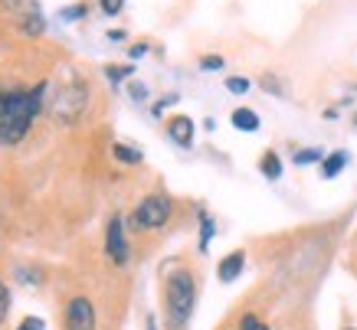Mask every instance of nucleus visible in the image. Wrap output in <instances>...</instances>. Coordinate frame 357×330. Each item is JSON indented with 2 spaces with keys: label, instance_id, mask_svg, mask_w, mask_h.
<instances>
[{
  "label": "nucleus",
  "instance_id": "1",
  "mask_svg": "<svg viewBox=\"0 0 357 330\" xmlns=\"http://www.w3.org/2000/svg\"><path fill=\"white\" fill-rule=\"evenodd\" d=\"M50 82L40 79L36 86H0V148H17L26 134H30L36 115L43 111Z\"/></svg>",
  "mask_w": 357,
  "mask_h": 330
},
{
  "label": "nucleus",
  "instance_id": "2",
  "mask_svg": "<svg viewBox=\"0 0 357 330\" xmlns=\"http://www.w3.org/2000/svg\"><path fill=\"white\" fill-rule=\"evenodd\" d=\"M200 298V278L190 265H174L161 278V311L167 330H187Z\"/></svg>",
  "mask_w": 357,
  "mask_h": 330
},
{
  "label": "nucleus",
  "instance_id": "3",
  "mask_svg": "<svg viewBox=\"0 0 357 330\" xmlns=\"http://www.w3.org/2000/svg\"><path fill=\"white\" fill-rule=\"evenodd\" d=\"M171 216H174V196L158 190L141 196V203L125 219V226H128V233H154V229H164L171 223Z\"/></svg>",
  "mask_w": 357,
  "mask_h": 330
},
{
  "label": "nucleus",
  "instance_id": "4",
  "mask_svg": "<svg viewBox=\"0 0 357 330\" xmlns=\"http://www.w3.org/2000/svg\"><path fill=\"white\" fill-rule=\"evenodd\" d=\"M86 105H89L86 79H69L63 86H56V95L50 98V111L63 125H76L79 118H82V111H86Z\"/></svg>",
  "mask_w": 357,
  "mask_h": 330
},
{
  "label": "nucleus",
  "instance_id": "5",
  "mask_svg": "<svg viewBox=\"0 0 357 330\" xmlns=\"http://www.w3.org/2000/svg\"><path fill=\"white\" fill-rule=\"evenodd\" d=\"M105 258H109L115 268H125L131 258V245H128V226H125V216L115 213L105 223Z\"/></svg>",
  "mask_w": 357,
  "mask_h": 330
},
{
  "label": "nucleus",
  "instance_id": "6",
  "mask_svg": "<svg viewBox=\"0 0 357 330\" xmlns=\"http://www.w3.org/2000/svg\"><path fill=\"white\" fill-rule=\"evenodd\" d=\"M63 330H98V314L89 294H76L63 311Z\"/></svg>",
  "mask_w": 357,
  "mask_h": 330
},
{
  "label": "nucleus",
  "instance_id": "7",
  "mask_svg": "<svg viewBox=\"0 0 357 330\" xmlns=\"http://www.w3.org/2000/svg\"><path fill=\"white\" fill-rule=\"evenodd\" d=\"M167 138L177 144L181 150H190L194 148V138H197V125H194V118H187V115H174L167 118Z\"/></svg>",
  "mask_w": 357,
  "mask_h": 330
},
{
  "label": "nucleus",
  "instance_id": "8",
  "mask_svg": "<svg viewBox=\"0 0 357 330\" xmlns=\"http://www.w3.org/2000/svg\"><path fill=\"white\" fill-rule=\"evenodd\" d=\"M243 272H246V252H243V249H233L229 256L220 258V265H217L220 285H233V281H239Z\"/></svg>",
  "mask_w": 357,
  "mask_h": 330
},
{
  "label": "nucleus",
  "instance_id": "9",
  "mask_svg": "<svg viewBox=\"0 0 357 330\" xmlns=\"http://www.w3.org/2000/svg\"><path fill=\"white\" fill-rule=\"evenodd\" d=\"M36 10H40L36 0H0V13L10 23H20L23 17H30V13H36Z\"/></svg>",
  "mask_w": 357,
  "mask_h": 330
},
{
  "label": "nucleus",
  "instance_id": "10",
  "mask_svg": "<svg viewBox=\"0 0 357 330\" xmlns=\"http://www.w3.org/2000/svg\"><path fill=\"white\" fill-rule=\"evenodd\" d=\"M197 223H200L197 249H200V256H206V252H210V242H213V235H217V219L206 213V210H197Z\"/></svg>",
  "mask_w": 357,
  "mask_h": 330
},
{
  "label": "nucleus",
  "instance_id": "11",
  "mask_svg": "<svg viewBox=\"0 0 357 330\" xmlns=\"http://www.w3.org/2000/svg\"><path fill=\"white\" fill-rule=\"evenodd\" d=\"M347 164H351V154H347V150H331V154H325V160H321L318 167H321V177H325V180H335Z\"/></svg>",
  "mask_w": 357,
  "mask_h": 330
},
{
  "label": "nucleus",
  "instance_id": "12",
  "mask_svg": "<svg viewBox=\"0 0 357 330\" xmlns=\"http://www.w3.org/2000/svg\"><path fill=\"white\" fill-rule=\"evenodd\" d=\"M229 121H233V128L243 131V134H252V131H259V115H256L252 108H233Z\"/></svg>",
  "mask_w": 357,
  "mask_h": 330
},
{
  "label": "nucleus",
  "instance_id": "13",
  "mask_svg": "<svg viewBox=\"0 0 357 330\" xmlns=\"http://www.w3.org/2000/svg\"><path fill=\"white\" fill-rule=\"evenodd\" d=\"M112 157L119 160V164H125V167H138L141 160H144V154H141V148H135V144L115 141V144H112Z\"/></svg>",
  "mask_w": 357,
  "mask_h": 330
},
{
  "label": "nucleus",
  "instance_id": "14",
  "mask_svg": "<svg viewBox=\"0 0 357 330\" xmlns=\"http://www.w3.org/2000/svg\"><path fill=\"white\" fill-rule=\"evenodd\" d=\"M13 26H17V33L30 36V40H36V36H43V33H46V20H43V13H40V10L30 13V17H23V20L13 23Z\"/></svg>",
  "mask_w": 357,
  "mask_h": 330
},
{
  "label": "nucleus",
  "instance_id": "15",
  "mask_svg": "<svg viewBox=\"0 0 357 330\" xmlns=\"http://www.w3.org/2000/svg\"><path fill=\"white\" fill-rule=\"evenodd\" d=\"M282 171H285V167H282V157L275 150H266L259 157V173L266 180H282Z\"/></svg>",
  "mask_w": 357,
  "mask_h": 330
},
{
  "label": "nucleus",
  "instance_id": "16",
  "mask_svg": "<svg viewBox=\"0 0 357 330\" xmlns=\"http://www.w3.org/2000/svg\"><path fill=\"white\" fill-rule=\"evenodd\" d=\"M292 160H295V167L321 164V160H325V150H321V148H302V150H295V154H292Z\"/></svg>",
  "mask_w": 357,
  "mask_h": 330
},
{
  "label": "nucleus",
  "instance_id": "17",
  "mask_svg": "<svg viewBox=\"0 0 357 330\" xmlns=\"http://www.w3.org/2000/svg\"><path fill=\"white\" fill-rule=\"evenodd\" d=\"M128 75H135V65H131V63H125V65H112L109 63V65H105V79H109L112 86H121Z\"/></svg>",
  "mask_w": 357,
  "mask_h": 330
},
{
  "label": "nucleus",
  "instance_id": "18",
  "mask_svg": "<svg viewBox=\"0 0 357 330\" xmlns=\"http://www.w3.org/2000/svg\"><path fill=\"white\" fill-rule=\"evenodd\" d=\"M86 13H89L86 3H69V7H63V10H59V20H63V23H76V20H82Z\"/></svg>",
  "mask_w": 357,
  "mask_h": 330
},
{
  "label": "nucleus",
  "instance_id": "19",
  "mask_svg": "<svg viewBox=\"0 0 357 330\" xmlns=\"http://www.w3.org/2000/svg\"><path fill=\"white\" fill-rule=\"evenodd\" d=\"M239 330H272V327H269V324H266V320H259V317H256L252 311H246V314L239 317Z\"/></svg>",
  "mask_w": 357,
  "mask_h": 330
},
{
  "label": "nucleus",
  "instance_id": "20",
  "mask_svg": "<svg viewBox=\"0 0 357 330\" xmlns=\"http://www.w3.org/2000/svg\"><path fill=\"white\" fill-rule=\"evenodd\" d=\"M223 86H227V92H233V95H246L252 82H249V79H243V75H229Z\"/></svg>",
  "mask_w": 357,
  "mask_h": 330
},
{
  "label": "nucleus",
  "instance_id": "21",
  "mask_svg": "<svg viewBox=\"0 0 357 330\" xmlns=\"http://www.w3.org/2000/svg\"><path fill=\"white\" fill-rule=\"evenodd\" d=\"M7 314H10V288L3 285V278H0V324L7 320Z\"/></svg>",
  "mask_w": 357,
  "mask_h": 330
},
{
  "label": "nucleus",
  "instance_id": "22",
  "mask_svg": "<svg viewBox=\"0 0 357 330\" xmlns=\"http://www.w3.org/2000/svg\"><path fill=\"white\" fill-rule=\"evenodd\" d=\"M17 330H46V320L40 314H26V317L17 324Z\"/></svg>",
  "mask_w": 357,
  "mask_h": 330
},
{
  "label": "nucleus",
  "instance_id": "23",
  "mask_svg": "<svg viewBox=\"0 0 357 330\" xmlns=\"http://www.w3.org/2000/svg\"><path fill=\"white\" fill-rule=\"evenodd\" d=\"M262 88H266V92H272V95H285V88H282L279 75H272V72L262 75Z\"/></svg>",
  "mask_w": 357,
  "mask_h": 330
},
{
  "label": "nucleus",
  "instance_id": "24",
  "mask_svg": "<svg viewBox=\"0 0 357 330\" xmlns=\"http://www.w3.org/2000/svg\"><path fill=\"white\" fill-rule=\"evenodd\" d=\"M200 69L204 72H220L223 69V56H200Z\"/></svg>",
  "mask_w": 357,
  "mask_h": 330
},
{
  "label": "nucleus",
  "instance_id": "25",
  "mask_svg": "<svg viewBox=\"0 0 357 330\" xmlns=\"http://www.w3.org/2000/svg\"><path fill=\"white\" fill-rule=\"evenodd\" d=\"M98 7L109 13V17H119V13L125 10V0H98Z\"/></svg>",
  "mask_w": 357,
  "mask_h": 330
},
{
  "label": "nucleus",
  "instance_id": "26",
  "mask_svg": "<svg viewBox=\"0 0 357 330\" xmlns=\"http://www.w3.org/2000/svg\"><path fill=\"white\" fill-rule=\"evenodd\" d=\"M128 95L135 98V102H144V98H148V86H144V82H128Z\"/></svg>",
  "mask_w": 357,
  "mask_h": 330
},
{
  "label": "nucleus",
  "instance_id": "27",
  "mask_svg": "<svg viewBox=\"0 0 357 330\" xmlns=\"http://www.w3.org/2000/svg\"><path fill=\"white\" fill-rule=\"evenodd\" d=\"M148 49H151L148 43H131L128 46V59H131V63H135V59H144V56H148Z\"/></svg>",
  "mask_w": 357,
  "mask_h": 330
},
{
  "label": "nucleus",
  "instance_id": "28",
  "mask_svg": "<svg viewBox=\"0 0 357 330\" xmlns=\"http://www.w3.org/2000/svg\"><path fill=\"white\" fill-rule=\"evenodd\" d=\"M174 102H177V95H174V92H171V95L158 98V102H154V108H151V111H154V115H158V118H161V111H164V108H167V105H174Z\"/></svg>",
  "mask_w": 357,
  "mask_h": 330
},
{
  "label": "nucleus",
  "instance_id": "29",
  "mask_svg": "<svg viewBox=\"0 0 357 330\" xmlns=\"http://www.w3.org/2000/svg\"><path fill=\"white\" fill-rule=\"evenodd\" d=\"M144 330H161V327H158V317H154V314H148V317H144Z\"/></svg>",
  "mask_w": 357,
  "mask_h": 330
},
{
  "label": "nucleus",
  "instance_id": "30",
  "mask_svg": "<svg viewBox=\"0 0 357 330\" xmlns=\"http://www.w3.org/2000/svg\"><path fill=\"white\" fill-rule=\"evenodd\" d=\"M109 40H112V43H121V40H125V33H121V30H109Z\"/></svg>",
  "mask_w": 357,
  "mask_h": 330
},
{
  "label": "nucleus",
  "instance_id": "31",
  "mask_svg": "<svg viewBox=\"0 0 357 330\" xmlns=\"http://www.w3.org/2000/svg\"><path fill=\"white\" fill-rule=\"evenodd\" d=\"M341 330H357V327H354V324H344V327H341Z\"/></svg>",
  "mask_w": 357,
  "mask_h": 330
},
{
  "label": "nucleus",
  "instance_id": "32",
  "mask_svg": "<svg viewBox=\"0 0 357 330\" xmlns=\"http://www.w3.org/2000/svg\"><path fill=\"white\" fill-rule=\"evenodd\" d=\"M354 128H357V115H354Z\"/></svg>",
  "mask_w": 357,
  "mask_h": 330
}]
</instances>
